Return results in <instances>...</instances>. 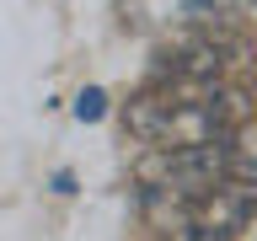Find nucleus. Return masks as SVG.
Returning a JSON list of instances; mask_svg holds the SVG:
<instances>
[{"label":"nucleus","mask_w":257,"mask_h":241,"mask_svg":"<svg viewBox=\"0 0 257 241\" xmlns=\"http://www.w3.org/2000/svg\"><path fill=\"white\" fill-rule=\"evenodd\" d=\"M236 140V134H230ZM230 140H209V145H145L140 166V188H166V193H182V198H204L214 182L225 177V150Z\"/></svg>","instance_id":"nucleus-1"},{"label":"nucleus","mask_w":257,"mask_h":241,"mask_svg":"<svg viewBox=\"0 0 257 241\" xmlns=\"http://www.w3.org/2000/svg\"><path fill=\"white\" fill-rule=\"evenodd\" d=\"M252 204H257V182H246V177H220V182L198 198L193 225H209V230H230V236H236V225L252 214Z\"/></svg>","instance_id":"nucleus-2"},{"label":"nucleus","mask_w":257,"mask_h":241,"mask_svg":"<svg viewBox=\"0 0 257 241\" xmlns=\"http://www.w3.org/2000/svg\"><path fill=\"white\" fill-rule=\"evenodd\" d=\"M75 118L80 124H102V118H107V91H102V86H86V91L75 96Z\"/></svg>","instance_id":"nucleus-3"},{"label":"nucleus","mask_w":257,"mask_h":241,"mask_svg":"<svg viewBox=\"0 0 257 241\" xmlns=\"http://www.w3.org/2000/svg\"><path fill=\"white\" fill-rule=\"evenodd\" d=\"M182 241H230V230H209V225H188Z\"/></svg>","instance_id":"nucleus-4"},{"label":"nucleus","mask_w":257,"mask_h":241,"mask_svg":"<svg viewBox=\"0 0 257 241\" xmlns=\"http://www.w3.org/2000/svg\"><path fill=\"white\" fill-rule=\"evenodd\" d=\"M230 241H257V204H252V214L236 225V236H230Z\"/></svg>","instance_id":"nucleus-5"},{"label":"nucleus","mask_w":257,"mask_h":241,"mask_svg":"<svg viewBox=\"0 0 257 241\" xmlns=\"http://www.w3.org/2000/svg\"><path fill=\"white\" fill-rule=\"evenodd\" d=\"M54 193H75V177H70V172H54Z\"/></svg>","instance_id":"nucleus-6"}]
</instances>
